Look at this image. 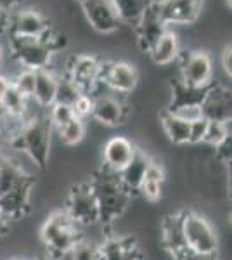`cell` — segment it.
Here are the masks:
<instances>
[{"label": "cell", "instance_id": "obj_1", "mask_svg": "<svg viewBox=\"0 0 232 260\" xmlns=\"http://www.w3.org/2000/svg\"><path fill=\"white\" fill-rule=\"evenodd\" d=\"M90 187L99 205V222L111 224L126 212L130 205V192L121 186L116 172L103 167L101 174L90 182Z\"/></svg>", "mask_w": 232, "mask_h": 260}, {"label": "cell", "instance_id": "obj_2", "mask_svg": "<svg viewBox=\"0 0 232 260\" xmlns=\"http://www.w3.org/2000/svg\"><path fill=\"white\" fill-rule=\"evenodd\" d=\"M40 236L52 260H59L70 255L75 246L82 241L78 225L71 222L64 210L50 213L49 219L42 225Z\"/></svg>", "mask_w": 232, "mask_h": 260}, {"label": "cell", "instance_id": "obj_3", "mask_svg": "<svg viewBox=\"0 0 232 260\" xmlns=\"http://www.w3.org/2000/svg\"><path fill=\"white\" fill-rule=\"evenodd\" d=\"M52 123L47 115H35L26 120L21 132L24 154L29 161L39 169H45L50 156V142H52Z\"/></svg>", "mask_w": 232, "mask_h": 260}, {"label": "cell", "instance_id": "obj_4", "mask_svg": "<svg viewBox=\"0 0 232 260\" xmlns=\"http://www.w3.org/2000/svg\"><path fill=\"white\" fill-rule=\"evenodd\" d=\"M182 229L187 250L196 255H213L218 250L215 229L201 213L182 212Z\"/></svg>", "mask_w": 232, "mask_h": 260}, {"label": "cell", "instance_id": "obj_5", "mask_svg": "<svg viewBox=\"0 0 232 260\" xmlns=\"http://www.w3.org/2000/svg\"><path fill=\"white\" fill-rule=\"evenodd\" d=\"M64 212L75 225L92 228L99 224V205L90 184H78L70 191Z\"/></svg>", "mask_w": 232, "mask_h": 260}, {"label": "cell", "instance_id": "obj_6", "mask_svg": "<svg viewBox=\"0 0 232 260\" xmlns=\"http://www.w3.org/2000/svg\"><path fill=\"white\" fill-rule=\"evenodd\" d=\"M9 47L12 57L19 62L21 68L33 70V71L50 68L52 54L45 49V45L42 44L39 37L11 35Z\"/></svg>", "mask_w": 232, "mask_h": 260}, {"label": "cell", "instance_id": "obj_7", "mask_svg": "<svg viewBox=\"0 0 232 260\" xmlns=\"http://www.w3.org/2000/svg\"><path fill=\"white\" fill-rule=\"evenodd\" d=\"M180 80L194 89H206L212 85L213 62L206 50H191L180 52Z\"/></svg>", "mask_w": 232, "mask_h": 260}, {"label": "cell", "instance_id": "obj_8", "mask_svg": "<svg viewBox=\"0 0 232 260\" xmlns=\"http://www.w3.org/2000/svg\"><path fill=\"white\" fill-rule=\"evenodd\" d=\"M101 70L103 61H99V57L94 54H80L70 61L66 75L77 83L83 94H90L95 85L101 83Z\"/></svg>", "mask_w": 232, "mask_h": 260}, {"label": "cell", "instance_id": "obj_9", "mask_svg": "<svg viewBox=\"0 0 232 260\" xmlns=\"http://www.w3.org/2000/svg\"><path fill=\"white\" fill-rule=\"evenodd\" d=\"M101 83H104L116 94H130L139 85V71L134 64L126 61L103 62Z\"/></svg>", "mask_w": 232, "mask_h": 260}, {"label": "cell", "instance_id": "obj_10", "mask_svg": "<svg viewBox=\"0 0 232 260\" xmlns=\"http://www.w3.org/2000/svg\"><path fill=\"white\" fill-rule=\"evenodd\" d=\"M203 9V0H156V11L167 26L196 23Z\"/></svg>", "mask_w": 232, "mask_h": 260}, {"label": "cell", "instance_id": "obj_11", "mask_svg": "<svg viewBox=\"0 0 232 260\" xmlns=\"http://www.w3.org/2000/svg\"><path fill=\"white\" fill-rule=\"evenodd\" d=\"M82 9L83 14L95 31L108 35L120 28V18H118L115 6L111 0H83Z\"/></svg>", "mask_w": 232, "mask_h": 260}, {"label": "cell", "instance_id": "obj_12", "mask_svg": "<svg viewBox=\"0 0 232 260\" xmlns=\"http://www.w3.org/2000/svg\"><path fill=\"white\" fill-rule=\"evenodd\" d=\"M90 116L104 127H118L128 118V106L116 95H97L92 99Z\"/></svg>", "mask_w": 232, "mask_h": 260}, {"label": "cell", "instance_id": "obj_13", "mask_svg": "<svg viewBox=\"0 0 232 260\" xmlns=\"http://www.w3.org/2000/svg\"><path fill=\"white\" fill-rule=\"evenodd\" d=\"M201 113L210 121H230V90L222 85H210L201 101Z\"/></svg>", "mask_w": 232, "mask_h": 260}, {"label": "cell", "instance_id": "obj_14", "mask_svg": "<svg viewBox=\"0 0 232 260\" xmlns=\"http://www.w3.org/2000/svg\"><path fill=\"white\" fill-rule=\"evenodd\" d=\"M134 30H136L139 49H141L142 52L149 54L151 49L154 47V44L159 40V37L168 30V26L163 23L158 11H156V2L142 14V18L137 21Z\"/></svg>", "mask_w": 232, "mask_h": 260}, {"label": "cell", "instance_id": "obj_15", "mask_svg": "<svg viewBox=\"0 0 232 260\" xmlns=\"http://www.w3.org/2000/svg\"><path fill=\"white\" fill-rule=\"evenodd\" d=\"M50 26L49 19L35 9H16L9 14L11 35L40 37Z\"/></svg>", "mask_w": 232, "mask_h": 260}, {"label": "cell", "instance_id": "obj_16", "mask_svg": "<svg viewBox=\"0 0 232 260\" xmlns=\"http://www.w3.org/2000/svg\"><path fill=\"white\" fill-rule=\"evenodd\" d=\"M136 144L132 141H128L123 136H115L111 137L103 148V161L104 169L111 172H120L125 169L130 163V160L136 154Z\"/></svg>", "mask_w": 232, "mask_h": 260}, {"label": "cell", "instance_id": "obj_17", "mask_svg": "<svg viewBox=\"0 0 232 260\" xmlns=\"http://www.w3.org/2000/svg\"><path fill=\"white\" fill-rule=\"evenodd\" d=\"M161 241L168 253L175 260H182L185 255L191 253L185 245L184 229H182V213L167 217L161 222Z\"/></svg>", "mask_w": 232, "mask_h": 260}, {"label": "cell", "instance_id": "obj_18", "mask_svg": "<svg viewBox=\"0 0 232 260\" xmlns=\"http://www.w3.org/2000/svg\"><path fill=\"white\" fill-rule=\"evenodd\" d=\"M31 187H33V179L21 184L18 187H14L12 191L0 194V213H4L9 220H16L26 215L29 212Z\"/></svg>", "mask_w": 232, "mask_h": 260}, {"label": "cell", "instance_id": "obj_19", "mask_svg": "<svg viewBox=\"0 0 232 260\" xmlns=\"http://www.w3.org/2000/svg\"><path fill=\"white\" fill-rule=\"evenodd\" d=\"M149 163H151L149 154L137 148L136 154H134V158L130 160L128 165L118 172V179H120L121 186L125 187V191L132 192L141 187V184L144 182V174Z\"/></svg>", "mask_w": 232, "mask_h": 260}, {"label": "cell", "instance_id": "obj_20", "mask_svg": "<svg viewBox=\"0 0 232 260\" xmlns=\"http://www.w3.org/2000/svg\"><path fill=\"white\" fill-rule=\"evenodd\" d=\"M59 75L52 68H45L37 71L35 78V90H33V101L40 108H50L56 103Z\"/></svg>", "mask_w": 232, "mask_h": 260}, {"label": "cell", "instance_id": "obj_21", "mask_svg": "<svg viewBox=\"0 0 232 260\" xmlns=\"http://www.w3.org/2000/svg\"><path fill=\"white\" fill-rule=\"evenodd\" d=\"M151 59L154 61V64L158 66H167L172 64L174 61L179 59L180 56V44L177 33L172 30H167L159 37V40L154 44V47L149 52Z\"/></svg>", "mask_w": 232, "mask_h": 260}, {"label": "cell", "instance_id": "obj_22", "mask_svg": "<svg viewBox=\"0 0 232 260\" xmlns=\"http://www.w3.org/2000/svg\"><path fill=\"white\" fill-rule=\"evenodd\" d=\"M111 2L115 6L118 18H120V23L136 26L137 21L156 0H111Z\"/></svg>", "mask_w": 232, "mask_h": 260}, {"label": "cell", "instance_id": "obj_23", "mask_svg": "<svg viewBox=\"0 0 232 260\" xmlns=\"http://www.w3.org/2000/svg\"><path fill=\"white\" fill-rule=\"evenodd\" d=\"M161 127L167 137L177 146L189 144V123L175 116L174 113L164 111L161 113Z\"/></svg>", "mask_w": 232, "mask_h": 260}, {"label": "cell", "instance_id": "obj_24", "mask_svg": "<svg viewBox=\"0 0 232 260\" xmlns=\"http://www.w3.org/2000/svg\"><path fill=\"white\" fill-rule=\"evenodd\" d=\"M28 103H29V99L24 98L12 83L9 85L6 94H4V98L0 99V106H2L4 111L14 116H23V118H24V115H26Z\"/></svg>", "mask_w": 232, "mask_h": 260}, {"label": "cell", "instance_id": "obj_25", "mask_svg": "<svg viewBox=\"0 0 232 260\" xmlns=\"http://www.w3.org/2000/svg\"><path fill=\"white\" fill-rule=\"evenodd\" d=\"M56 130H57V136H59V139H61L62 144L77 146L85 139V132H87L85 120L77 118V116H75L71 121H68L66 125H62V127H59Z\"/></svg>", "mask_w": 232, "mask_h": 260}, {"label": "cell", "instance_id": "obj_26", "mask_svg": "<svg viewBox=\"0 0 232 260\" xmlns=\"http://www.w3.org/2000/svg\"><path fill=\"white\" fill-rule=\"evenodd\" d=\"M83 92L80 90V87L75 83L68 75H59V83H57V92H56V103L66 104V106H73Z\"/></svg>", "mask_w": 232, "mask_h": 260}, {"label": "cell", "instance_id": "obj_27", "mask_svg": "<svg viewBox=\"0 0 232 260\" xmlns=\"http://www.w3.org/2000/svg\"><path fill=\"white\" fill-rule=\"evenodd\" d=\"M227 137H230V121L225 123V121H210L208 120V127H206L203 144L217 148V146L225 141Z\"/></svg>", "mask_w": 232, "mask_h": 260}, {"label": "cell", "instance_id": "obj_28", "mask_svg": "<svg viewBox=\"0 0 232 260\" xmlns=\"http://www.w3.org/2000/svg\"><path fill=\"white\" fill-rule=\"evenodd\" d=\"M35 78H37V71L21 68V71L11 80L12 85L18 89L24 98L31 99L33 98V90H35Z\"/></svg>", "mask_w": 232, "mask_h": 260}, {"label": "cell", "instance_id": "obj_29", "mask_svg": "<svg viewBox=\"0 0 232 260\" xmlns=\"http://www.w3.org/2000/svg\"><path fill=\"white\" fill-rule=\"evenodd\" d=\"M39 39H40L42 44L45 45V49H47L50 54H56V52L62 50V49L66 47V45H68V39H66L62 33H59V31L54 30L52 26H49L47 30H45L39 37Z\"/></svg>", "mask_w": 232, "mask_h": 260}, {"label": "cell", "instance_id": "obj_30", "mask_svg": "<svg viewBox=\"0 0 232 260\" xmlns=\"http://www.w3.org/2000/svg\"><path fill=\"white\" fill-rule=\"evenodd\" d=\"M49 120L52 123L54 128H59L62 125H66L68 121H71L75 118V113H73V108L71 106H66V104H59V103H54L49 110Z\"/></svg>", "mask_w": 232, "mask_h": 260}, {"label": "cell", "instance_id": "obj_31", "mask_svg": "<svg viewBox=\"0 0 232 260\" xmlns=\"http://www.w3.org/2000/svg\"><path fill=\"white\" fill-rule=\"evenodd\" d=\"M99 245H94L90 241H85L82 240L75 246V250L70 253L71 260H101V255H99Z\"/></svg>", "mask_w": 232, "mask_h": 260}, {"label": "cell", "instance_id": "obj_32", "mask_svg": "<svg viewBox=\"0 0 232 260\" xmlns=\"http://www.w3.org/2000/svg\"><path fill=\"white\" fill-rule=\"evenodd\" d=\"M170 113H174L175 116H179L180 120L187 121V123H191V121L203 116L201 104H182V106H177L174 110H170Z\"/></svg>", "mask_w": 232, "mask_h": 260}, {"label": "cell", "instance_id": "obj_33", "mask_svg": "<svg viewBox=\"0 0 232 260\" xmlns=\"http://www.w3.org/2000/svg\"><path fill=\"white\" fill-rule=\"evenodd\" d=\"M206 127H208V120L205 116L191 121L189 123V144H203Z\"/></svg>", "mask_w": 232, "mask_h": 260}, {"label": "cell", "instance_id": "obj_34", "mask_svg": "<svg viewBox=\"0 0 232 260\" xmlns=\"http://www.w3.org/2000/svg\"><path fill=\"white\" fill-rule=\"evenodd\" d=\"M71 108H73V113L77 118L85 120L92 113V98L88 94H82L77 101H75V104Z\"/></svg>", "mask_w": 232, "mask_h": 260}, {"label": "cell", "instance_id": "obj_35", "mask_svg": "<svg viewBox=\"0 0 232 260\" xmlns=\"http://www.w3.org/2000/svg\"><path fill=\"white\" fill-rule=\"evenodd\" d=\"M137 191H141L142 198H146L147 201H158L159 198H161L163 184H156V182H149V180H144Z\"/></svg>", "mask_w": 232, "mask_h": 260}, {"label": "cell", "instance_id": "obj_36", "mask_svg": "<svg viewBox=\"0 0 232 260\" xmlns=\"http://www.w3.org/2000/svg\"><path fill=\"white\" fill-rule=\"evenodd\" d=\"M164 177H167V174H164L163 167L159 165V163L151 160V163L147 165V169H146L144 180H149V182H156V184H163Z\"/></svg>", "mask_w": 232, "mask_h": 260}, {"label": "cell", "instance_id": "obj_37", "mask_svg": "<svg viewBox=\"0 0 232 260\" xmlns=\"http://www.w3.org/2000/svg\"><path fill=\"white\" fill-rule=\"evenodd\" d=\"M215 153H217V158L222 160L223 163L230 161V137H227L225 141L220 142V144L215 148Z\"/></svg>", "mask_w": 232, "mask_h": 260}, {"label": "cell", "instance_id": "obj_38", "mask_svg": "<svg viewBox=\"0 0 232 260\" xmlns=\"http://www.w3.org/2000/svg\"><path fill=\"white\" fill-rule=\"evenodd\" d=\"M222 66H223V71H225L227 77H232V47H230V44H227L225 47H223Z\"/></svg>", "mask_w": 232, "mask_h": 260}, {"label": "cell", "instance_id": "obj_39", "mask_svg": "<svg viewBox=\"0 0 232 260\" xmlns=\"http://www.w3.org/2000/svg\"><path fill=\"white\" fill-rule=\"evenodd\" d=\"M21 2H23V0H0V9L4 12H7V14H11L12 11L19 9Z\"/></svg>", "mask_w": 232, "mask_h": 260}, {"label": "cell", "instance_id": "obj_40", "mask_svg": "<svg viewBox=\"0 0 232 260\" xmlns=\"http://www.w3.org/2000/svg\"><path fill=\"white\" fill-rule=\"evenodd\" d=\"M9 30V14L0 9V35Z\"/></svg>", "mask_w": 232, "mask_h": 260}, {"label": "cell", "instance_id": "obj_41", "mask_svg": "<svg viewBox=\"0 0 232 260\" xmlns=\"http://www.w3.org/2000/svg\"><path fill=\"white\" fill-rule=\"evenodd\" d=\"M182 260H218L217 257L213 255H196V253H187Z\"/></svg>", "mask_w": 232, "mask_h": 260}, {"label": "cell", "instance_id": "obj_42", "mask_svg": "<svg viewBox=\"0 0 232 260\" xmlns=\"http://www.w3.org/2000/svg\"><path fill=\"white\" fill-rule=\"evenodd\" d=\"M9 85H11V78L0 75V99L4 98V94H6L7 89H9Z\"/></svg>", "mask_w": 232, "mask_h": 260}, {"label": "cell", "instance_id": "obj_43", "mask_svg": "<svg viewBox=\"0 0 232 260\" xmlns=\"http://www.w3.org/2000/svg\"><path fill=\"white\" fill-rule=\"evenodd\" d=\"M9 219H7L4 213H0V236H4V234H7V231H9Z\"/></svg>", "mask_w": 232, "mask_h": 260}, {"label": "cell", "instance_id": "obj_44", "mask_svg": "<svg viewBox=\"0 0 232 260\" xmlns=\"http://www.w3.org/2000/svg\"><path fill=\"white\" fill-rule=\"evenodd\" d=\"M2 57H4V50H2V45H0V62H2Z\"/></svg>", "mask_w": 232, "mask_h": 260}, {"label": "cell", "instance_id": "obj_45", "mask_svg": "<svg viewBox=\"0 0 232 260\" xmlns=\"http://www.w3.org/2000/svg\"><path fill=\"white\" fill-rule=\"evenodd\" d=\"M9 260H24V258H19V257H16V258H9Z\"/></svg>", "mask_w": 232, "mask_h": 260}, {"label": "cell", "instance_id": "obj_46", "mask_svg": "<svg viewBox=\"0 0 232 260\" xmlns=\"http://www.w3.org/2000/svg\"><path fill=\"white\" fill-rule=\"evenodd\" d=\"M227 6H229V7H230V0H227Z\"/></svg>", "mask_w": 232, "mask_h": 260}, {"label": "cell", "instance_id": "obj_47", "mask_svg": "<svg viewBox=\"0 0 232 260\" xmlns=\"http://www.w3.org/2000/svg\"><path fill=\"white\" fill-rule=\"evenodd\" d=\"M78 2H83V0H78Z\"/></svg>", "mask_w": 232, "mask_h": 260}, {"label": "cell", "instance_id": "obj_48", "mask_svg": "<svg viewBox=\"0 0 232 260\" xmlns=\"http://www.w3.org/2000/svg\"><path fill=\"white\" fill-rule=\"evenodd\" d=\"M0 153H2V149H0Z\"/></svg>", "mask_w": 232, "mask_h": 260}]
</instances>
